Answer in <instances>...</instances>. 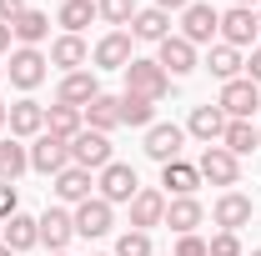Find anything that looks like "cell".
<instances>
[{
	"label": "cell",
	"instance_id": "1",
	"mask_svg": "<svg viewBox=\"0 0 261 256\" xmlns=\"http://www.w3.org/2000/svg\"><path fill=\"white\" fill-rule=\"evenodd\" d=\"M121 75H126L130 96H146V100H166V96H171V75H166L156 61H146V56H136Z\"/></svg>",
	"mask_w": 261,
	"mask_h": 256
},
{
	"label": "cell",
	"instance_id": "2",
	"mask_svg": "<svg viewBox=\"0 0 261 256\" xmlns=\"http://www.w3.org/2000/svg\"><path fill=\"white\" fill-rule=\"evenodd\" d=\"M65 166H70V141L40 131V136L31 141V171H40V176H61Z\"/></svg>",
	"mask_w": 261,
	"mask_h": 256
},
{
	"label": "cell",
	"instance_id": "3",
	"mask_svg": "<svg viewBox=\"0 0 261 256\" xmlns=\"http://www.w3.org/2000/svg\"><path fill=\"white\" fill-rule=\"evenodd\" d=\"M136 191H141V181H136V166H126V161H111V166L96 176V196H100V201H111V206H116V201H126V206H130V196H136Z\"/></svg>",
	"mask_w": 261,
	"mask_h": 256
},
{
	"label": "cell",
	"instance_id": "4",
	"mask_svg": "<svg viewBox=\"0 0 261 256\" xmlns=\"http://www.w3.org/2000/svg\"><path fill=\"white\" fill-rule=\"evenodd\" d=\"M196 171H201V181H211V186H236L241 181V161L231 156L226 146H206L201 151V161H196Z\"/></svg>",
	"mask_w": 261,
	"mask_h": 256
},
{
	"label": "cell",
	"instance_id": "5",
	"mask_svg": "<svg viewBox=\"0 0 261 256\" xmlns=\"http://www.w3.org/2000/svg\"><path fill=\"white\" fill-rule=\"evenodd\" d=\"M221 45H231V50H246V45H256V10H246V5H231V10H221Z\"/></svg>",
	"mask_w": 261,
	"mask_h": 256
},
{
	"label": "cell",
	"instance_id": "6",
	"mask_svg": "<svg viewBox=\"0 0 261 256\" xmlns=\"http://www.w3.org/2000/svg\"><path fill=\"white\" fill-rule=\"evenodd\" d=\"M216 106L226 111V121H251V111L261 106V91H256V81H246V75L226 81V86H221V100H216Z\"/></svg>",
	"mask_w": 261,
	"mask_h": 256
},
{
	"label": "cell",
	"instance_id": "7",
	"mask_svg": "<svg viewBox=\"0 0 261 256\" xmlns=\"http://www.w3.org/2000/svg\"><path fill=\"white\" fill-rule=\"evenodd\" d=\"M221 31V10H211V5H186L181 10V40H191V45H211Z\"/></svg>",
	"mask_w": 261,
	"mask_h": 256
},
{
	"label": "cell",
	"instance_id": "8",
	"mask_svg": "<svg viewBox=\"0 0 261 256\" xmlns=\"http://www.w3.org/2000/svg\"><path fill=\"white\" fill-rule=\"evenodd\" d=\"M70 166H81V171H106V166H111V136L81 131V136L70 141Z\"/></svg>",
	"mask_w": 261,
	"mask_h": 256
},
{
	"label": "cell",
	"instance_id": "9",
	"mask_svg": "<svg viewBox=\"0 0 261 256\" xmlns=\"http://www.w3.org/2000/svg\"><path fill=\"white\" fill-rule=\"evenodd\" d=\"M45 56L31 50V45H20V50H10V65H5V75H10V86H20V91H35L40 81H45Z\"/></svg>",
	"mask_w": 261,
	"mask_h": 256
},
{
	"label": "cell",
	"instance_id": "10",
	"mask_svg": "<svg viewBox=\"0 0 261 256\" xmlns=\"http://www.w3.org/2000/svg\"><path fill=\"white\" fill-rule=\"evenodd\" d=\"M96 96H100L96 70H70V75H61V86H56V106H75V111H86Z\"/></svg>",
	"mask_w": 261,
	"mask_h": 256
},
{
	"label": "cell",
	"instance_id": "11",
	"mask_svg": "<svg viewBox=\"0 0 261 256\" xmlns=\"http://www.w3.org/2000/svg\"><path fill=\"white\" fill-rule=\"evenodd\" d=\"M130 61H136V56H130V35L126 31H106L96 40V50H91V65H96V70H126Z\"/></svg>",
	"mask_w": 261,
	"mask_h": 256
},
{
	"label": "cell",
	"instance_id": "12",
	"mask_svg": "<svg viewBox=\"0 0 261 256\" xmlns=\"http://www.w3.org/2000/svg\"><path fill=\"white\" fill-rule=\"evenodd\" d=\"M75 236H86V241H96V236H106L111 231V221H116V211H111V201H100V196H91V201H81L75 211Z\"/></svg>",
	"mask_w": 261,
	"mask_h": 256
},
{
	"label": "cell",
	"instance_id": "13",
	"mask_svg": "<svg viewBox=\"0 0 261 256\" xmlns=\"http://www.w3.org/2000/svg\"><path fill=\"white\" fill-rule=\"evenodd\" d=\"M201 221H206V206H201L196 196H171V201H166V221L161 226H171L176 236H191Z\"/></svg>",
	"mask_w": 261,
	"mask_h": 256
},
{
	"label": "cell",
	"instance_id": "14",
	"mask_svg": "<svg viewBox=\"0 0 261 256\" xmlns=\"http://www.w3.org/2000/svg\"><path fill=\"white\" fill-rule=\"evenodd\" d=\"M40 221V246H50V251H65L70 246V236H75V216L65 211V206H50L45 216H35Z\"/></svg>",
	"mask_w": 261,
	"mask_h": 256
},
{
	"label": "cell",
	"instance_id": "15",
	"mask_svg": "<svg viewBox=\"0 0 261 256\" xmlns=\"http://www.w3.org/2000/svg\"><path fill=\"white\" fill-rule=\"evenodd\" d=\"M166 221V196L151 191V186H141V191L130 196V231H151V226Z\"/></svg>",
	"mask_w": 261,
	"mask_h": 256
},
{
	"label": "cell",
	"instance_id": "16",
	"mask_svg": "<svg viewBox=\"0 0 261 256\" xmlns=\"http://www.w3.org/2000/svg\"><path fill=\"white\" fill-rule=\"evenodd\" d=\"M156 65H161L171 81H176V75H191V70H196V45H191V40H181V35H166Z\"/></svg>",
	"mask_w": 261,
	"mask_h": 256
},
{
	"label": "cell",
	"instance_id": "17",
	"mask_svg": "<svg viewBox=\"0 0 261 256\" xmlns=\"http://www.w3.org/2000/svg\"><path fill=\"white\" fill-rule=\"evenodd\" d=\"M211 216H216L221 231H241V226H251V196L221 191V196H216V206H211Z\"/></svg>",
	"mask_w": 261,
	"mask_h": 256
},
{
	"label": "cell",
	"instance_id": "18",
	"mask_svg": "<svg viewBox=\"0 0 261 256\" xmlns=\"http://www.w3.org/2000/svg\"><path fill=\"white\" fill-rule=\"evenodd\" d=\"M186 136L206 141V146H221V136H226V111H221V106H196L191 121H186Z\"/></svg>",
	"mask_w": 261,
	"mask_h": 256
},
{
	"label": "cell",
	"instance_id": "19",
	"mask_svg": "<svg viewBox=\"0 0 261 256\" xmlns=\"http://www.w3.org/2000/svg\"><path fill=\"white\" fill-rule=\"evenodd\" d=\"M86 61H91V45H86L81 35H56V40H50V65H56L61 75L86 70Z\"/></svg>",
	"mask_w": 261,
	"mask_h": 256
},
{
	"label": "cell",
	"instance_id": "20",
	"mask_svg": "<svg viewBox=\"0 0 261 256\" xmlns=\"http://www.w3.org/2000/svg\"><path fill=\"white\" fill-rule=\"evenodd\" d=\"M5 126H10V136H15V141H25V136H40V131H45V106H40V100H15V106H10V121H5Z\"/></svg>",
	"mask_w": 261,
	"mask_h": 256
},
{
	"label": "cell",
	"instance_id": "21",
	"mask_svg": "<svg viewBox=\"0 0 261 256\" xmlns=\"http://www.w3.org/2000/svg\"><path fill=\"white\" fill-rule=\"evenodd\" d=\"M181 141H186V131H181V126H171V121H161V126H151V131H146V156L166 166V161H176V156H181Z\"/></svg>",
	"mask_w": 261,
	"mask_h": 256
},
{
	"label": "cell",
	"instance_id": "22",
	"mask_svg": "<svg viewBox=\"0 0 261 256\" xmlns=\"http://www.w3.org/2000/svg\"><path fill=\"white\" fill-rule=\"evenodd\" d=\"M56 186L50 191L61 196V201H70V206H81V201H91L96 196V181H91V171H81V166H65L61 176H50Z\"/></svg>",
	"mask_w": 261,
	"mask_h": 256
},
{
	"label": "cell",
	"instance_id": "23",
	"mask_svg": "<svg viewBox=\"0 0 261 256\" xmlns=\"http://www.w3.org/2000/svg\"><path fill=\"white\" fill-rule=\"evenodd\" d=\"M81 116H86V131H100V136H111V131L121 126V96H106V91H100V96L91 100Z\"/></svg>",
	"mask_w": 261,
	"mask_h": 256
},
{
	"label": "cell",
	"instance_id": "24",
	"mask_svg": "<svg viewBox=\"0 0 261 256\" xmlns=\"http://www.w3.org/2000/svg\"><path fill=\"white\" fill-rule=\"evenodd\" d=\"M5 226V246L20 256V251H31V246H40V221L35 216H25V211H15L10 221H0Z\"/></svg>",
	"mask_w": 261,
	"mask_h": 256
},
{
	"label": "cell",
	"instance_id": "25",
	"mask_svg": "<svg viewBox=\"0 0 261 256\" xmlns=\"http://www.w3.org/2000/svg\"><path fill=\"white\" fill-rule=\"evenodd\" d=\"M10 35H15V40H20V45H40V40H45V35H50V15H45V10H31V5H25V10H20V15H15V20H10Z\"/></svg>",
	"mask_w": 261,
	"mask_h": 256
},
{
	"label": "cell",
	"instance_id": "26",
	"mask_svg": "<svg viewBox=\"0 0 261 256\" xmlns=\"http://www.w3.org/2000/svg\"><path fill=\"white\" fill-rule=\"evenodd\" d=\"M161 186H166L171 196H196V186H201V171H196L191 161L176 156V161H166V166H161Z\"/></svg>",
	"mask_w": 261,
	"mask_h": 256
},
{
	"label": "cell",
	"instance_id": "27",
	"mask_svg": "<svg viewBox=\"0 0 261 256\" xmlns=\"http://www.w3.org/2000/svg\"><path fill=\"white\" fill-rule=\"evenodd\" d=\"M166 35H171V15H166V10H156V5H151V10H136L130 40H156V45H161Z\"/></svg>",
	"mask_w": 261,
	"mask_h": 256
},
{
	"label": "cell",
	"instance_id": "28",
	"mask_svg": "<svg viewBox=\"0 0 261 256\" xmlns=\"http://www.w3.org/2000/svg\"><path fill=\"white\" fill-rule=\"evenodd\" d=\"M206 70L226 86V81H236V75L246 70V61H241V50H231V45H221V40H216V45H211V56H206Z\"/></svg>",
	"mask_w": 261,
	"mask_h": 256
},
{
	"label": "cell",
	"instance_id": "29",
	"mask_svg": "<svg viewBox=\"0 0 261 256\" xmlns=\"http://www.w3.org/2000/svg\"><path fill=\"white\" fill-rule=\"evenodd\" d=\"M45 131L61 136V141H75V136L86 131V116H81L75 106H50V111H45Z\"/></svg>",
	"mask_w": 261,
	"mask_h": 256
},
{
	"label": "cell",
	"instance_id": "30",
	"mask_svg": "<svg viewBox=\"0 0 261 256\" xmlns=\"http://www.w3.org/2000/svg\"><path fill=\"white\" fill-rule=\"evenodd\" d=\"M25 171H31V146H20L15 136L0 141V181H15V176H25Z\"/></svg>",
	"mask_w": 261,
	"mask_h": 256
},
{
	"label": "cell",
	"instance_id": "31",
	"mask_svg": "<svg viewBox=\"0 0 261 256\" xmlns=\"http://www.w3.org/2000/svg\"><path fill=\"white\" fill-rule=\"evenodd\" d=\"M221 146H226L236 161L251 156V151H261V146H256V126H251V121H226V136H221Z\"/></svg>",
	"mask_w": 261,
	"mask_h": 256
},
{
	"label": "cell",
	"instance_id": "32",
	"mask_svg": "<svg viewBox=\"0 0 261 256\" xmlns=\"http://www.w3.org/2000/svg\"><path fill=\"white\" fill-rule=\"evenodd\" d=\"M91 20H96V0H65L56 15V25H65V35H81Z\"/></svg>",
	"mask_w": 261,
	"mask_h": 256
},
{
	"label": "cell",
	"instance_id": "33",
	"mask_svg": "<svg viewBox=\"0 0 261 256\" xmlns=\"http://www.w3.org/2000/svg\"><path fill=\"white\" fill-rule=\"evenodd\" d=\"M121 126H156V100H146V96H121Z\"/></svg>",
	"mask_w": 261,
	"mask_h": 256
},
{
	"label": "cell",
	"instance_id": "34",
	"mask_svg": "<svg viewBox=\"0 0 261 256\" xmlns=\"http://www.w3.org/2000/svg\"><path fill=\"white\" fill-rule=\"evenodd\" d=\"M96 15L106 20V25H116V31H121V25L136 20V0H96Z\"/></svg>",
	"mask_w": 261,
	"mask_h": 256
},
{
	"label": "cell",
	"instance_id": "35",
	"mask_svg": "<svg viewBox=\"0 0 261 256\" xmlns=\"http://www.w3.org/2000/svg\"><path fill=\"white\" fill-rule=\"evenodd\" d=\"M111 256H156V251H151V231H126Z\"/></svg>",
	"mask_w": 261,
	"mask_h": 256
},
{
	"label": "cell",
	"instance_id": "36",
	"mask_svg": "<svg viewBox=\"0 0 261 256\" xmlns=\"http://www.w3.org/2000/svg\"><path fill=\"white\" fill-rule=\"evenodd\" d=\"M206 256H246V251H241V236L236 231H216L206 241Z\"/></svg>",
	"mask_w": 261,
	"mask_h": 256
},
{
	"label": "cell",
	"instance_id": "37",
	"mask_svg": "<svg viewBox=\"0 0 261 256\" xmlns=\"http://www.w3.org/2000/svg\"><path fill=\"white\" fill-rule=\"evenodd\" d=\"M20 211V196H15V181H0V221H10Z\"/></svg>",
	"mask_w": 261,
	"mask_h": 256
},
{
	"label": "cell",
	"instance_id": "38",
	"mask_svg": "<svg viewBox=\"0 0 261 256\" xmlns=\"http://www.w3.org/2000/svg\"><path fill=\"white\" fill-rule=\"evenodd\" d=\"M176 256H206V241H201V236H176Z\"/></svg>",
	"mask_w": 261,
	"mask_h": 256
},
{
	"label": "cell",
	"instance_id": "39",
	"mask_svg": "<svg viewBox=\"0 0 261 256\" xmlns=\"http://www.w3.org/2000/svg\"><path fill=\"white\" fill-rule=\"evenodd\" d=\"M20 10H25V0H0V20H5V25H10Z\"/></svg>",
	"mask_w": 261,
	"mask_h": 256
},
{
	"label": "cell",
	"instance_id": "40",
	"mask_svg": "<svg viewBox=\"0 0 261 256\" xmlns=\"http://www.w3.org/2000/svg\"><path fill=\"white\" fill-rule=\"evenodd\" d=\"M246 81H261V45H251V61H246Z\"/></svg>",
	"mask_w": 261,
	"mask_h": 256
},
{
	"label": "cell",
	"instance_id": "41",
	"mask_svg": "<svg viewBox=\"0 0 261 256\" xmlns=\"http://www.w3.org/2000/svg\"><path fill=\"white\" fill-rule=\"evenodd\" d=\"M186 5H191V0H156V10H166V15H171V10H186Z\"/></svg>",
	"mask_w": 261,
	"mask_h": 256
},
{
	"label": "cell",
	"instance_id": "42",
	"mask_svg": "<svg viewBox=\"0 0 261 256\" xmlns=\"http://www.w3.org/2000/svg\"><path fill=\"white\" fill-rule=\"evenodd\" d=\"M10 40H15V35H10V25H5V20H0V56H5V50H10Z\"/></svg>",
	"mask_w": 261,
	"mask_h": 256
},
{
	"label": "cell",
	"instance_id": "43",
	"mask_svg": "<svg viewBox=\"0 0 261 256\" xmlns=\"http://www.w3.org/2000/svg\"><path fill=\"white\" fill-rule=\"evenodd\" d=\"M5 121H10V106H0V131H5Z\"/></svg>",
	"mask_w": 261,
	"mask_h": 256
},
{
	"label": "cell",
	"instance_id": "44",
	"mask_svg": "<svg viewBox=\"0 0 261 256\" xmlns=\"http://www.w3.org/2000/svg\"><path fill=\"white\" fill-rule=\"evenodd\" d=\"M231 5H246V10H256V5H261V0H231Z\"/></svg>",
	"mask_w": 261,
	"mask_h": 256
},
{
	"label": "cell",
	"instance_id": "45",
	"mask_svg": "<svg viewBox=\"0 0 261 256\" xmlns=\"http://www.w3.org/2000/svg\"><path fill=\"white\" fill-rule=\"evenodd\" d=\"M0 256H15V251H10V246H5V241H0Z\"/></svg>",
	"mask_w": 261,
	"mask_h": 256
},
{
	"label": "cell",
	"instance_id": "46",
	"mask_svg": "<svg viewBox=\"0 0 261 256\" xmlns=\"http://www.w3.org/2000/svg\"><path fill=\"white\" fill-rule=\"evenodd\" d=\"M256 31H261V5H256Z\"/></svg>",
	"mask_w": 261,
	"mask_h": 256
},
{
	"label": "cell",
	"instance_id": "47",
	"mask_svg": "<svg viewBox=\"0 0 261 256\" xmlns=\"http://www.w3.org/2000/svg\"><path fill=\"white\" fill-rule=\"evenodd\" d=\"M256 146H261V126H256Z\"/></svg>",
	"mask_w": 261,
	"mask_h": 256
},
{
	"label": "cell",
	"instance_id": "48",
	"mask_svg": "<svg viewBox=\"0 0 261 256\" xmlns=\"http://www.w3.org/2000/svg\"><path fill=\"white\" fill-rule=\"evenodd\" d=\"M50 256H65V251H50Z\"/></svg>",
	"mask_w": 261,
	"mask_h": 256
},
{
	"label": "cell",
	"instance_id": "49",
	"mask_svg": "<svg viewBox=\"0 0 261 256\" xmlns=\"http://www.w3.org/2000/svg\"><path fill=\"white\" fill-rule=\"evenodd\" d=\"M251 256H261V246H256V251H251Z\"/></svg>",
	"mask_w": 261,
	"mask_h": 256
},
{
	"label": "cell",
	"instance_id": "50",
	"mask_svg": "<svg viewBox=\"0 0 261 256\" xmlns=\"http://www.w3.org/2000/svg\"><path fill=\"white\" fill-rule=\"evenodd\" d=\"M0 75H5V65H0Z\"/></svg>",
	"mask_w": 261,
	"mask_h": 256
},
{
	"label": "cell",
	"instance_id": "51",
	"mask_svg": "<svg viewBox=\"0 0 261 256\" xmlns=\"http://www.w3.org/2000/svg\"><path fill=\"white\" fill-rule=\"evenodd\" d=\"M100 256H106V251H100Z\"/></svg>",
	"mask_w": 261,
	"mask_h": 256
}]
</instances>
